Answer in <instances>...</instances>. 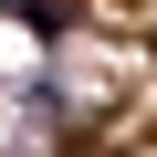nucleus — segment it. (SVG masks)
Listing matches in <instances>:
<instances>
[{
    "label": "nucleus",
    "instance_id": "f257e3e1",
    "mask_svg": "<svg viewBox=\"0 0 157 157\" xmlns=\"http://www.w3.org/2000/svg\"><path fill=\"white\" fill-rule=\"evenodd\" d=\"M11 11H21L32 32H63V21H73V0H11Z\"/></svg>",
    "mask_w": 157,
    "mask_h": 157
}]
</instances>
